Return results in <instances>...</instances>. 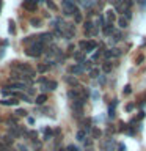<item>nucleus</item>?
Returning <instances> with one entry per match:
<instances>
[{"mask_svg": "<svg viewBox=\"0 0 146 151\" xmlns=\"http://www.w3.org/2000/svg\"><path fill=\"white\" fill-rule=\"evenodd\" d=\"M16 115H17V116H25L27 112L24 110V109H17V110H16Z\"/></svg>", "mask_w": 146, "mask_h": 151, "instance_id": "obj_25", "label": "nucleus"}, {"mask_svg": "<svg viewBox=\"0 0 146 151\" xmlns=\"http://www.w3.org/2000/svg\"><path fill=\"white\" fill-rule=\"evenodd\" d=\"M41 87H42V90H44V91H52V90L57 88V82H55V80H46V82L42 83Z\"/></svg>", "mask_w": 146, "mask_h": 151, "instance_id": "obj_6", "label": "nucleus"}, {"mask_svg": "<svg viewBox=\"0 0 146 151\" xmlns=\"http://www.w3.org/2000/svg\"><path fill=\"white\" fill-rule=\"evenodd\" d=\"M118 24H120L121 28H126L127 25H129V21H127L126 17H120V19H118Z\"/></svg>", "mask_w": 146, "mask_h": 151, "instance_id": "obj_15", "label": "nucleus"}, {"mask_svg": "<svg viewBox=\"0 0 146 151\" xmlns=\"http://www.w3.org/2000/svg\"><path fill=\"white\" fill-rule=\"evenodd\" d=\"M61 8H63V13L66 16H74L75 13H79L77 5L72 0H61Z\"/></svg>", "mask_w": 146, "mask_h": 151, "instance_id": "obj_3", "label": "nucleus"}, {"mask_svg": "<svg viewBox=\"0 0 146 151\" xmlns=\"http://www.w3.org/2000/svg\"><path fill=\"white\" fill-rule=\"evenodd\" d=\"M49 69H50V65H47V63H41L38 66V71H39V73H47Z\"/></svg>", "mask_w": 146, "mask_h": 151, "instance_id": "obj_14", "label": "nucleus"}, {"mask_svg": "<svg viewBox=\"0 0 146 151\" xmlns=\"http://www.w3.org/2000/svg\"><path fill=\"white\" fill-rule=\"evenodd\" d=\"M102 69L105 71V73H110V71H112V63H110V61H105V63L102 65Z\"/></svg>", "mask_w": 146, "mask_h": 151, "instance_id": "obj_21", "label": "nucleus"}, {"mask_svg": "<svg viewBox=\"0 0 146 151\" xmlns=\"http://www.w3.org/2000/svg\"><path fill=\"white\" fill-rule=\"evenodd\" d=\"M11 68H13L14 73L24 74V76H27L28 79H33L36 76L35 69H33L28 63H24V61H14V63H11Z\"/></svg>", "mask_w": 146, "mask_h": 151, "instance_id": "obj_1", "label": "nucleus"}, {"mask_svg": "<svg viewBox=\"0 0 146 151\" xmlns=\"http://www.w3.org/2000/svg\"><path fill=\"white\" fill-rule=\"evenodd\" d=\"M87 151H93V150H87Z\"/></svg>", "mask_w": 146, "mask_h": 151, "instance_id": "obj_36", "label": "nucleus"}, {"mask_svg": "<svg viewBox=\"0 0 146 151\" xmlns=\"http://www.w3.org/2000/svg\"><path fill=\"white\" fill-rule=\"evenodd\" d=\"M68 151H79L77 148H75L74 145H71V146H68Z\"/></svg>", "mask_w": 146, "mask_h": 151, "instance_id": "obj_29", "label": "nucleus"}, {"mask_svg": "<svg viewBox=\"0 0 146 151\" xmlns=\"http://www.w3.org/2000/svg\"><path fill=\"white\" fill-rule=\"evenodd\" d=\"M2 5H3V2H2V0H0V11H2Z\"/></svg>", "mask_w": 146, "mask_h": 151, "instance_id": "obj_35", "label": "nucleus"}, {"mask_svg": "<svg viewBox=\"0 0 146 151\" xmlns=\"http://www.w3.org/2000/svg\"><path fill=\"white\" fill-rule=\"evenodd\" d=\"M113 146H115V142H113V140H108L107 142V143H105V151H113Z\"/></svg>", "mask_w": 146, "mask_h": 151, "instance_id": "obj_22", "label": "nucleus"}, {"mask_svg": "<svg viewBox=\"0 0 146 151\" xmlns=\"http://www.w3.org/2000/svg\"><path fill=\"white\" fill-rule=\"evenodd\" d=\"M46 101H47V96H46V94H39V96L36 98V101H35V102H36V104H39V106H41V104H44Z\"/></svg>", "mask_w": 146, "mask_h": 151, "instance_id": "obj_19", "label": "nucleus"}, {"mask_svg": "<svg viewBox=\"0 0 146 151\" xmlns=\"http://www.w3.org/2000/svg\"><path fill=\"white\" fill-rule=\"evenodd\" d=\"M17 102L16 99H3V101H0V104L2 106H17Z\"/></svg>", "mask_w": 146, "mask_h": 151, "instance_id": "obj_13", "label": "nucleus"}, {"mask_svg": "<svg viewBox=\"0 0 146 151\" xmlns=\"http://www.w3.org/2000/svg\"><path fill=\"white\" fill-rule=\"evenodd\" d=\"M74 58L82 63V61L85 60V54H83V52H75V54H74Z\"/></svg>", "mask_w": 146, "mask_h": 151, "instance_id": "obj_17", "label": "nucleus"}, {"mask_svg": "<svg viewBox=\"0 0 146 151\" xmlns=\"http://www.w3.org/2000/svg\"><path fill=\"white\" fill-rule=\"evenodd\" d=\"M121 40V33H115V41H120Z\"/></svg>", "mask_w": 146, "mask_h": 151, "instance_id": "obj_30", "label": "nucleus"}, {"mask_svg": "<svg viewBox=\"0 0 146 151\" xmlns=\"http://www.w3.org/2000/svg\"><path fill=\"white\" fill-rule=\"evenodd\" d=\"M113 30H115V28H113V24H108L107 22V25H104V35H112L113 33Z\"/></svg>", "mask_w": 146, "mask_h": 151, "instance_id": "obj_11", "label": "nucleus"}, {"mask_svg": "<svg viewBox=\"0 0 146 151\" xmlns=\"http://www.w3.org/2000/svg\"><path fill=\"white\" fill-rule=\"evenodd\" d=\"M31 2H35V3H39V2H44V0H31Z\"/></svg>", "mask_w": 146, "mask_h": 151, "instance_id": "obj_34", "label": "nucleus"}, {"mask_svg": "<svg viewBox=\"0 0 146 151\" xmlns=\"http://www.w3.org/2000/svg\"><path fill=\"white\" fill-rule=\"evenodd\" d=\"M69 71H71V73H72L74 76H77V74H82V71H83V66L82 65H74V66H71V68H69Z\"/></svg>", "mask_w": 146, "mask_h": 151, "instance_id": "obj_7", "label": "nucleus"}, {"mask_svg": "<svg viewBox=\"0 0 146 151\" xmlns=\"http://www.w3.org/2000/svg\"><path fill=\"white\" fill-rule=\"evenodd\" d=\"M79 47H82V49H83V52H91V50H94V49H96V47H97V44H96V41H80L79 42Z\"/></svg>", "mask_w": 146, "mask_h": 151, "instance_id": "obj_4", "label": "nucleus"}, {"mask_svg": "<svg viewBox=\"0 0 146 151\" xmlns=\"http://www.w3.org/2000/svg\"><path fill=\"white\" fill-rule=\"evenodd\" d=\"M30 24H31L33 27H41L42 21H41V19H36V17H33V19H30Z\"/></svg>", "mask_w": 146, "mask_h": 151, "instance_id": "obj_20", "label": "nucleus"}, {"mask_svg": "<svg viewBox=\"0 0 146 151\" xmlns=\"http://www.w3.org/2000/svg\"><path fill=\"white\" fill-rule=\"evenodd\" d=\"M74 16H75V24H80V22H82V14H80V13H75Z\"/></svg>", "mask_w": 146, "mask_h": 151, "instance_id": "obj_26", "label": "nucleus"}, {"mask_svg": "<svg viewBox=\"0 0 146 151\" xmlns=\"http://www.w3.org/2000/svg\"><path fill=\"white\" fill-rule=\"evenodd\" d=\"M44 44L42 42H39V41H35V42H31L30 44V47L25 50V54L28 55V57H39V55H42L44 54Z\"/></svg>", "mask_w": 146, "mask_h": 151, "instance_id": "obj_2", "label": "nucleus"}, {"mask_svg": "<svg viewBox=\"0 0 146 151\" xmlns=\"http://www.w3.org/2000/svg\"><path fill=\"white\" fill-rule=\"evenodd\" d=\"M14 96H16L17 99H21V101H25V102H31V101H30V98H28L27 94H24V93H21V91L14 93Z\"/></svg>", "mask_w": 146, "mask_h": 151, "instance_id": "obj_12", "label": "nucleus"}, {"mask_svg": "<svg viewBox=\"0 0 146 151\" xmlns=\"http://www.w3.org/2000/svg\"><path fill=\"white\" fill-rule=\"evenodd\" d=\"M2 143H3V145H6V146H11V145H13L11 137H9V135H6V137H2Z\"/></svg>", "mask_w": 146, "mask_h": 151, "instance_id": "obj_18", "label": "nucleus"}, {"mask_svg": "<svg viewBox=\"0 0 146 151\" xmlns=\"http://www.w3.org/2000/svg\"><path fill=\"white\" fill-rule=\"evenodd\" d=\"M68 98L71 99V101H79V99H82V88H72L68 91ZM83 101V99H82Z\"/></svg>", "mask_w": 146, "mask_h": 151, "instance_id": "obj_5", "label": "nucleus"}, {"mask_svg": "<svg viewBox=\"0 0 146 151\" xmlns=\"http://www.w3.org/2000/svg\"><path fill=\"white\" fill-rule=\"evenodd\" d=\"M64 80H66V83L72 85V87H77V85H79V80L75 79L74 76H66V77H64Z\"/></svg>", "mask_w": 146, "mask_h": 151, "instance_id": "obj_9", "label": "nucleus"}, {"mask_svg": "<svg viewBox=\"0 0 146 151\" xmlns=\"http://www.w3.org/2000/svg\"><path fill=\"white\" fill-rule=\"evenodd\" d=\"M120 151H126V146L124 145H120Z\"/></svg>", "mask_w": 146, "mask_h": 151, "instance_id": "obj_33", "label": "nucleus"}, {"mask_svg": "<svg viewBox=\"0 0 146 151\" xmlns=\"http://www.w3.org/2000/svg\"><path fill=\"white\" fill-rule=\"evenodd\" d=\"M85 137H87V131H79L77 135H75V139H77L79 142H83Z\"/></svg>", "mask_w": 146, "mask_h": 151, "instance_id": "obj_16", "label": "nucleus"}, {"mask_svg": "<svg viewBox=\"0 0 146 151\" xmlns=\"http://www.w3.org/2000/svg\"><path fill=\"white\" fill-rule=\"evenodd\" d=\"M129 93H130V87L127 85V87L124 88V94H129Z\"/></svg>", "mask_w": 146, "mask_h": 151, "instance_id": "obj_31", "label": "nucleus"}, {"mask_svg": "<svg viewBox=\"0 0 146 151\" xmlns=\"http://www.w3.org/2000/svg\"><path fill=\"white\" fill-rule=\"evenodd\" d=\"M101 135H102L101 129H93V137L94 139H101Z\"/></svg>", "mask_w": 146, "mask_h": 151, "instance_id": "obj_24", "label": "nucleus"}, {"mask_svg": "<svg viewBox=\"0 0 146 151\" xmlns=\"http://www.w3.org/2000/svg\"><path fill=\"white\" fill-rule=\"evenodd\" d=\"M27 93L28 94H33V93H35V90H33V88H27Z\"/></svg>", "mask_w": 146, "mask_h": 151, "instance_id": "obj_32", "label": "nucleus"}, {"mask_svg": "<svg viewBox=\"0 0 146 151\" xmlns=\"http://www.w3.org/2000/svg\"><path fill=\"white\" fill-rule=\"evenodd\" d=\"M24 8L28 9V11H35V9H36V3L31 2V0H27V2H24Z\"/></svg>", "mask_w": 146, "mask_h": 151, "instance_id": "obj_8", "label": "nucleus"}, {"mask_svg": "<svg viewBox=\"0 0 146 151\" xmlns=\"http://www.w3.org/2000/svg\"><path fill=\"white\" fill-rule=\"evenodd\" d=\"M2 94H3V96H9L11 93H9V90H2Z\"/></svg>", "mask_w": 146, "mask_h": 151, "instance_id": "obj_28", "label": "nucleus"}, {"mask_svg": "<svg viewBox=\"0 0 146 151\" xmlns=\"http://www.w3.org/2000/svg\"><path fill=\"white\" fill-rule=\"evenodd\" d=\"M97 76H99V69H97V68H94V69H91V71H89V77L96 79Z\"/></svg>", "mask_w": 146, "mask_h": 151, "instance_id": "obj_23", "label": "nucleus"}, {"mask_svg": "<svg viewBox=\"0 0 146 151\" xmlns=\"http://www.w3.org/2000/svg\"><path fill=\"white\" fill-rule=\"evenodd\" d=\"M47 6H49L50 9H57V5L52 2V0H47Z\"/></svg>", "mask_w": 146, "mask_h": 151, "instance_id": "obj_27", "label": "nucleus"}, {"mask_svg": "<svg viewBox=\"0 0 146 151\" xmlns=\"http://www.w3.org/2000/svg\"><path fill=\"white\" fill-rule=\"evenodd\" d=\"M115 19H116L115 11H113V9H108V11H107V21H108V24H113V22H115Z\"/></svg>", "mask_w": 146, "mask_h": 151, "instance_id": "obj_10", "label": "nucleus"}]
</instances>
